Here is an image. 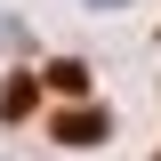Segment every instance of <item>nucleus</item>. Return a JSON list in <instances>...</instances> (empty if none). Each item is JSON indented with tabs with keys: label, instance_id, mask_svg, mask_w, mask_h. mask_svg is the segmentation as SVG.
<instances>
[{
	"label": "nucleus",
	"instance_id": "f257e3e1",
	"mask_svg": "<svg viewBox=\"0 0 161 161\" xmlns=\"http://www.w3.org/2000/svg\"><path fill=\"white\" fill-rule=\"evenodd\" d=\"M57 137H73V145H97V137H105V113H89V105H80V113H57Z\"/></svg>",
	"mask_w": 161,
	"mask_h": 161
},
{
	"label": "nucleus",
	"instance_id": "f03ea898",
	"mask_svg": "<svg viewBox=\"0 0 161 161\" xmlns=\"http://www.w3.org/2000/svg\"><path fill=\"white\" fill-rule=\"evenodd\" d=\"M97 8H113V0H97Z\"/></svg>",
	"mask_w": 161,
	"mask_h": 161
}]
</instances>
